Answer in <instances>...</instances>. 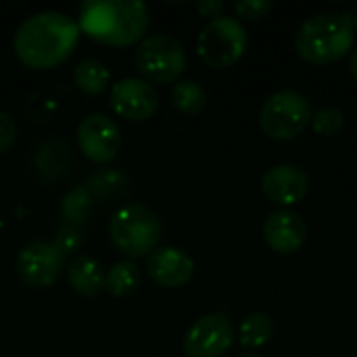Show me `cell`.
<instances>
[{
  "label": "cell",
  "instance_id": "cell-9",
  "mask_svg": "<svg viewBox=\"0 0 357 357\" xmlns=\"http://www.w3.org/2000/svg\"><path fill=\"white\" fill-rule=\"evenodd\" d=\"M79 151L94 163H111L121 146L119 126L105 113H92L77 126Z\"/></svg>",
  "mask_w": 357,
  "mask_h": 357
},
{
  "label": "cell",
  "instance_id": "cell-20",
  "mask_svg": "<svg viewBox=\"0 0 357 357\" xmlns=\"http://www.w3.org/2000/svg\"><path fill=\"white\" fill-rule=\"evenodd\" d=\"M169 98L174 109L186 117H195L207 107V92L197 79H178Z\"/></svg>",
  "mask_w": 357,
  "mask_h": 357
},
{
  "label": "cell",
  "instance_id": "cell-13",
  "mask_svg": "<svg viewBox=\"0 0 357 357\" xmlns=\"http://www.w3.org/2000/svg\"><path fill=\"white\" fill-rule=\"evenodd\" d=\"M264 241L278 255H295L307 241V226L295 211H274L264 220Z\"/></svg>",
  "mask_w": 357,
  "mask_h": 357
},
{
  "label": "cell",
  "instance_id": "cell-15",
  "mask_svg": "<svg viewBox=\"0 0 357 357\" xmlns=\"http://www.w3.org/2000/svg\"><path fill=\"white\" fill-rule=\"evenodd\" d=\"M117 29L111 38V46H130L140 42L149 29L151 13L140 0H117Z\"/></svg>",
  "mask_w": 357,
  "mask_h": 357
},
{
  "label": "cell",
  "instance_id": "cell-18",
  "mask_svg": "<svg viewBox=\"0 0 357 357\" xmlns=\"http://www.w3.org/2000/svg\"><path fill=\"white\" fill-rule=\"evenodd\" d=\"M109 82H111V71L98 59H84L73 69V84L84 94L98 96L107 90Z\"/></svg>",
  "mask_w": 357,
  "mask_h": 357
},
{
  "label": "cell",
  "instance_id": "cell-6",
  "mask_svg": "<svg viewBox=\"0 0 357 357\" xmlns=\"http://www.w3.org/2000/svg\"><path fill=\"white\" fill-rule=\"evenodd\" d=\"M249 46V33L245 25L228 15L211 19L199 33L197 52L199 56L215 69L232 67L243 59Z\"/></svg>",
  "mask_w": 357,
  "mask_h": 357
},
{
  "label": "cell",
  "instance_id": "cell-19",
  "mask_svg": "<svg viewBox=\"0 0 357 357\" xmlns=\"http://www.w3.org/2000/svg\"><path fill=\"white\" fill-rule=\"evenodd\" d=\"M140 268L134 261H117L105 274V291L111 297L126 299L134 295L140 287Z\"/></svg>",
  "mask_w": 357,
  "mask_h": 357
},
{
  "label": "cell",
  "instance_id": "cell-4",
  "mask_svg": "<svg viewBox=\"0 0 357 357\" xmlns=\"http://www.w3.org/2000/svg\"><path fill=\"white\" fill-rule=\"evenodd\" d=\"M312 102L297 90H278L270 94L259 109V126L272 140H293L312 123Z\"/></svg>",
  "mask_w": 357,
  "mask_h": 357
},
{
  "label": "cell",
  "instance_id": "cell-10",
  "mask_svg": "<svg viewBox=\"0 0 357 357\" xmlns=\"http://www.w3.org/2000/svg\"><path fill=\"white\" fill-rule=\"evenodd\" d=\"M111 109L130 121L151 119L159 109L157 88L142 77H123L111 88Z\"/></svg>",
  "mask_w": 357,
  "mask_h": 357
},
{
  "label": "cell",
  "instance_id": "cell-1",
  "mask_svg": "<svg viewBox=\"0 0 357 357\" xmlns=\"http://www.w3.org/2000/svg\"><path fill=\"white\" fill-rule=\"evenodd\" d=\"M79 40L77 23L59 10L29 15L15 31V54L31 69H52L65 63Z\"/></svg>",
  "mask_w": 357,
  "mask_h": 357
},
{
  "label": "cell",
  "instance_id": "cell-25",
  "mask_svg": "<svg viewBox=\"0 0 357 357\" xmlns=\"http://www.w3.org/2000/svg\"><path fill=\"white\" fill-rule=\"evenodd\" d=\"M349 69H351V75L357 82V48L351 52V59H349Z\"/></svg>",
  "mask_w": 357,
  "mask_h": 357
},
{
  "label": "cell",
  "instance_id": "cell-14",
  "mask_svg": "<svg viewBox=\"0 0 357 357\" xmlns=\"http://www.w3.org/2000/svg\"><path fill=\"white\" fill-rule=\"evenodd\" d=\"M117 21V0H88L79 6V31L102 44H111Z\"/></svg>",
  "mask_w": 357,
  "mask_h": 357
},
{
  "label": "cell",
  "instance_id": "cell-24",
  "mask_svg": "<svg viewBox=\"0 0 357 357\" xmlns=\"http://www.w3.org/2000/svg\"><path fill=\"white\" fill-rule=\"evenodd\" d=\"M224 8H226V4L220 2V0H203V2L197 4V10H199L203 17H211V19L222 17V10H224Z\"/></svg>",
  "mask_w": 357,
  "mask_h": 357
},
{
  "label": "cell",
  "instance_id": "cell-17",
  "mask_svg": "<svg viewBox=\"0 0 357 357\" xmlns=\"http://www.w3.org/2000/svg\"><path fill=\"white\" fill-rule=\"evenodd\" d=\"M276 335V322L266 312H251L238 326V341L245 349H259Z\"/></svg>",
  "mask_w": 357,
  "mask_h": 357
},
{
  "label": "cell",
  "instance_id": "cell-26",
  "mask_svg": "<svg viewBox=\"0 0 357 357\" xmlns=\"http://www.w3.org/2000/svg\"><path fill=\"white\" fill-rule=\"evenodd\" d=\"M345 17H347V21L354 25V29L357 31V10H349V13H343Z\"/></svg>",
  "mask_w": 357,
  "mask_h": 357
},
{
  "label": "cell",
  "instance_id": "cell-11",
  "mask_svg": "<svg viewBox=\"0 0 357 357\" xmlns=\"http://www.w3.org/2000/svg\"><path fill=\"white\" fill-rule=\"evenodd\" d=\"M261 192L270 203L297 205L310 192V176L293 163L274 165L261 178Z\"/></svg>",
  "mask_w": 357,
  "mask_h": 357
},
{
  "label": "cell",
  "instance_id": "cell-3",
  "mask_svg": "<svg viewBox=\"0 0 357 357\" xmlns=\"http://www.w3.org/2000/svg\"><path fill=\"white\" fill-rule=\"evenodd\" d=\"M161 220L157 211L134 203L117 209L109 220V238L119 253L130 259L149 257L161 241Z\"/></svg>",
  "mask_w": 357,
  "mask_h": 357
},
{
  "label": "cell",
  "instance_id": "cell-23",
  "mask_svg": "<svg viewBox=\"0 0 357 357\" xmlns=\"http://www.w3.org/2000/svg\"><path fill=\"white\" fill-rule=\"evenodd\" d=\"M17 134H19L17 121L6 111H0V155L6 153L15 144Z\"/></svg>",
  "mask_w": 357,
  "mask_h": 357
},
{
  "label": "cell",
  "instance_id": "cell-16",
  "mask_svg": "<svg viewBox=\"0 0 357 357\" xmlns=\"http://www.w3.org/2000/svg\"><path fill=\"white\" fill-rule=\"evenodd\" d=\"M67 278L75 293L84 297H96L105 291V272L100 261L88 255H79L69 261Z\"/></svg>",
  "mask_w": 357,
  "mask_h": 357
},
{
  "label": "cell",
  "instance_id": "cell-5",
  "mask_svg": "<svg viewBox=\"0 0 357 357\" xmlns=\"http://www.w3.org/2000/svg\"><path fill=\"white\" fill-rule=\"evenodd\" d=\"M186 50L169 33H151L134 50V67L151 84H169L180 79L186 69Z\"/></svg>",
  "mask_w": 357,
  "mask_h": 357
},
{
  "label": "cell",
  "instance_id": "cell-2",
  "mask_svg": "<svg viewBox=\"0 0 357 357\" xmlns=\"http://www.w3.org/2000/svg\"><path fill=\"white\" fill-rule=\"evenodd\" d=\"M356 42V29L343 13H318L305 19L295 36L297 54L312 65L341 61Z\"/></svg>",
  "mask_w": 357,
  "mask_h": 357
},
{
  "label": "cell",
  "instance_id": "cell-12",
  "mask_svg": "<svg viewBox=\"0 0 357 357\" xmlns=\"http://www.w3.org/2000/svg\"><path fill=\"white\" fill-rule=\"evenodd\" d=\"M146 272L155 284L163 289H180L190 282L195 261L180 247H157L146 257Z\"/></svg>",
  "mask_w": 357,
  "mask_h": 357
},
{
  "label": "cell",
  "instance_id": "cell-8",
  "mask_svg": "<svg viewBox=\"0 0 357 357\" xmlns=\"http://www.w3.org/2000/svg\"><path fill=\"white\" fill-rule=\"evenodd\" d=\"M63 270V251L48 241H31L17 255L19 278L33 289L52 287Z\"/></svg>",
  "mask_w": 357,
  "mask_h": 357
},
{
  "label": "cell",
  "instance_id": "cell-21",
  "mask_svg": "<svg viewBox=\"0 0 357 357\" xmlns=\"http://www.w3.org/2000/svg\"><path fill=\"white\" fill-rule=\"evenodd\" d=\"M312 128L322 138H335L345 128V115L337 107H322L312 115Z\"/></svg>",
  "mask_w": 357,
  "mask_h": 357
},
{
  "label": "cell",
  "instance_id": "cell-22",
  "mask_svg": "<svg viewBox=\"0 0 357 357\" xmlns=\"http://www.w3.org/2000/svg\"><path fill=\"white\" fill-rule=\"evenodd\" d=\"M272 10L270 0H238L234 4V13L245 19H264Z\"/></svg>",
  "mask_w": 357,
  "mask_h": 357
},
{
  "label": "cell",
  "instance_id": "cell-27",
  "mask_svg": "<svg viewBox=\"0 0 357 357\" xmlns=\"http://www.w3.org/2000/svg\"><path fill=\"white\" fill-rule=\"evenodd\" d=\"M238 357H261V356H257V354H253V351H247V354H241Z\"/></svg>",
  "mask_w": 357,
  "mask_h": 357
},
{
  "label": "cell",
  "instance_id": "cell-7",
  "mask_svg": "<svg viewBox=\"0 0 357 357\" xmlns=\"http://www.w3.org/2000/svg\"><path fill=\"white\" fill-rule=\"evenodd\" d=\"M234 326L222 312H211L192 322L182 341L184 357H222L234 343Z\"/></svg>",
  "mask_w": 357,
  "mask_h": 357
}]
</instances>
